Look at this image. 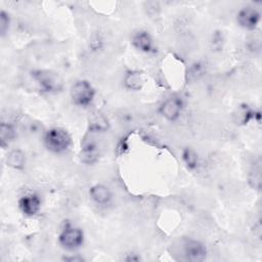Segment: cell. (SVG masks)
I'll return each instance as SVG.
<instances>
[{"mask_svg": "<svg viewBox=\"0 0 262 262\" xmlns=\"http://www.w3.org/2000/svg\"><path fill=\"white\" fill-rule=\"evenodd\" d=\"M144 84L143 73L139 71H129L124 77V86L133 91L140 90Z\"/></svg>", "mask_w": 262, "mask_h": 262, "instance_id": "obj_12", "label": "cell"}, {"mask_svg": "<svg viewBox=\"0 0 262 262\" xmlns=\"http://www.w3.org/2000/svg\"><path fill=\"white\" fill-rule=\"evenodd\" d=\"M183 108V102L178 97L166 99L159 108V113L168 121H175L179 118Z\"/></svg>", "mask_w": 262, "mask_h": 262, "instance_id": "obj_7", "label": "cell"}, {"mask_svg": "<svg viewBox=\"0 0 262 262\" xmlns=\"http://www.w3.org/2000/svg\"><path fill=\"white\" fill-rule=\"evenodd\" d=\"M59 245L67 250H76L84 243V232L80 227L68 224L58 236Z\"/></svg>", "mask_w": 262, "mask_h": 262, "instance_id": "obj_4", "label": "cell"}, {"mask_svg": "<svg viewBox=\"0 0 262 262\" xmlns=\"http://www.w3.org/2000/svg\"><path fill=\"white\" fill-rule=\"evenodd\" d=\"M18 207L24 215L32 217L39 213L41 209V200L36 193H28L19 199Z\"/></svg>", "mask_w": 262, "mask_h": 262, "instance_id": "obj_8", "label": "cell"}, {"mask_svg": "<svg viewBox=\"0 0 262 262\" xmlns=\"http://www.w3.org/2000/svg\"><path fill=\"white\" fill-rule=\"evenodd\" d=\"M183 253L188 261L200 262L207 256L206 246L196 239H187L183 245Z\"/></svg>", "mask_w": 262, "mask_h": 262, "instance_id": "obj_6", "label": "cell"}, {"mask_svg": "<svg viewBox=\"0 0 262 262\" xmlns=\"http://www.w3.org/2000/svg\"><path fill=\"white\" fill-rule=\"evenodd\" d=\"M132 45L145 53H149L154 51V40L151 38V36L145 32V31H139L137 33H135L132 37Z\"/></svg>", "mask_w": 262, "mask_h": 262, "instance_id": "obj_10", "label": "cell"}, {"mask_svg": "<svg viewBox=\"0 0 262 262\" xmlns=\"http://www.w3.org/2000/svg\"><path fill=\"white\" fill-rule=\"evenodd\" d=\"M237 24L247 30H254L260 21V12L252 6L243 7L236 15Z\"/></svg>", "mask_w": 262, "mask_h": 262, "instance_id": "obj_5", "label": "cell"}, {"mask_svg": "<svg viewBox=\"0 0 262 262\" xmlns=\"http://www.w3.org/2000/svg\"><path fill=\"white\" fill-rule=\"evenodd\" d=\"M9 25H10V17L8 15L7 12H5L4 10H1L0 12V34L1 36H5V34L7 33L8 29H9Z\"/></svg>", "mask_w": 262, "mask_h": 262, "instance_id": "obj_19", "label": "cell"}, {"mask_svg": "<svg viewBox=\"0 0 262 262\" xmlns=\"http://www.w3.org/2000/svg\"><path fill=\"white\" fill-rule=\"evenodd\" d=\"M182 159L189 169H195L199 164V158L195 151L191 148H185L182 152Z\"/></svg>", "mask_w": 262, "mask_h": 262, "instance_id": "obj_17", "label": "cell"}, {"mask_svg": "<svg viewBox=\"0 0 262 262\" xmlns=\"http://www.w3.org/2000/svg\"><path fill=\"white\" fill-rule=\"evenodd\" d=\"M249 183L253 188L260 189V184H261L260 163H257V165H254V169L251 171L249 176Z\"/></svg>", "mask_w": 262, "mask_h": 262, "instance_id": "obj_18", "label": "cell"}, {"mask_svg": "<svg viewBox=\"0 0 262 262\" xmlns=\"http://www.w3.org/2000/svg\"><path fill=\"white\" fill-rule=\"evenodd\" d=\"M26 158L21 150L19 149H13L11 150L7 157H6V164L12 169L15 170H21L25 167Z\"/></svg>", "mask_w": 262, "mask_h": 262, "instance_id": "obj_14", "label": "cell"}, {"mask_svg": "<svg viewBox=\"0 0 262 262\" xmlns=\"http://www.w3.org/2000/svg\"><path fill=\"white\" fill-rule=\"evenodd\" d=\"M15 137V131L14 128L8 124V123H1L0 126V139H1V145L5 146L10 141H12Z\"/></svg>", "mask_w": 262, "mask_h": 262, "instance_id": "obj_15", "label": "cell"}, {"mask_svg": "<svg viewBox=\"0 0 262 262\" xmlns=\"http://www.w3.org/2000/svg\"><path fill=\"white\" fill-rule=\"evenodd\" d=\"M89 194L97 205H106L113 198L111 189L103 184L93 185L89 190Z\"/></svg>", "mask_w": 262, "mask_h": 262, "instance_id": "obj_11", "label": "cell"}, {"mask_svg": "<svg viewBox=\"0 0 262 262\" xmlns=\"http://www.w3.org/2000/svg\"><path fill=\"white\" fill-rule=\"evenodd\" d=\"M32 77L39 84L40 88L48 93L59 92L63 87L61 77L49 70H35L32 72Z\"/></svg>", "mask_w": 262, "mask_h": 262, "instance_id": "obj_3", "label": "cell"}, {"mask_svg": "<svg viewBox=\"0 0 262 262\" xmlns=\"http://www.w3.org/2000/svg\"><path fill=\"white\" fill-rule=\"evenodd\" d=\"M255 113L256 112L253 111L252 108H250L247 104H242L237 108V113L234 116L236 117V122L237 123H239V124H247L249 121L254 119Z\"/></svg>", "mask_w": 262, "mask_h": 262, "instance_id": "obj_16", "label": "cell"}, {"mask_svg": "<svg viewBox=\"0 0 262 262\" xmlns=\"http://www.w3.org/2000/svg\"><path fill=\"white\" fill-rule=\"evenodd\" d=\"M70 95L72 102L75 105L86 107L92 103L95 96V90L87 80H78L72 85Z\"/></svg>", "mask_w": 262, "mask_h": 262, "instance_id": "obj_2", "label": "cell"}, {"mask_svg": "<svg viewBox=\"0 0 262 262\" xmlns=\"http://www.w3.org/2000/svg\"><path fill=\"white\" fill-rule=\"evenodd\" d=\"M44 144L46 148L55 154L67 151L71 144V135L62 128H51L44 135Z\"/></svg>", "mask_w": 262, "mask_h": 262, "instance_id": "obj_1", "label": "cell"}, {"mask_svg": "<svg viewBox=\"0 0 262 262\" xmlns=\"http://www.w3.org/2000/svg\"><path fill=\"white\" fill-rule=\"evenodd\" d=\"M108 128L106 118L100 114L95 113L89 119V130L90 132H104Z\"/></svg>", "mask_w": 262, "mask_h": 262, "instance_id": "obj_13", "label": "cell"}, {"mask_svg": "<svg viewBox=\"0 0 262 262\" xmlns=\"http://www.w3.org/2000/svg\"><path fill=\"white\" fill-rule=\"evenodd\" d=\"M81 161L87 165H92L97 162L99 158V148L96 142L92 139H85L80 151Z\"/></svg>", "mask_w": 262, "mask_h": 262, "instance_id": "obj_9", "label": "cell"}, {"mask_svg": "<svg viewBox=\"0 0 262 262\" xmlns=\"http://www.w3.org/2000/svg\"><path fill=\"white\" fill-rule=\"evenodd\" d=\"M202 75V68L199 63H194L192 64V67L190 68V72H189V76H191L193 79H198V77Z\"/></svg>", "mask_w": 262, "mask_h": 262, "instance_id": "obj_20", "label": "cell"}, {"mask_svg": "<svg viewBox=\"0 0 262 262\" xmlns=\"http://www.w3.org/2000/svg\"><path fill=\"white\" fill-rule=\"evenodd\" d=\"M63 260H66V261H77V262H81V261H84V258L79 257V256H72V257H64Z\"/></svg>", "mask_w": 262, "mask_h": 262, "instance_id": "obj_21", "label": "cell"}]
</instances>
